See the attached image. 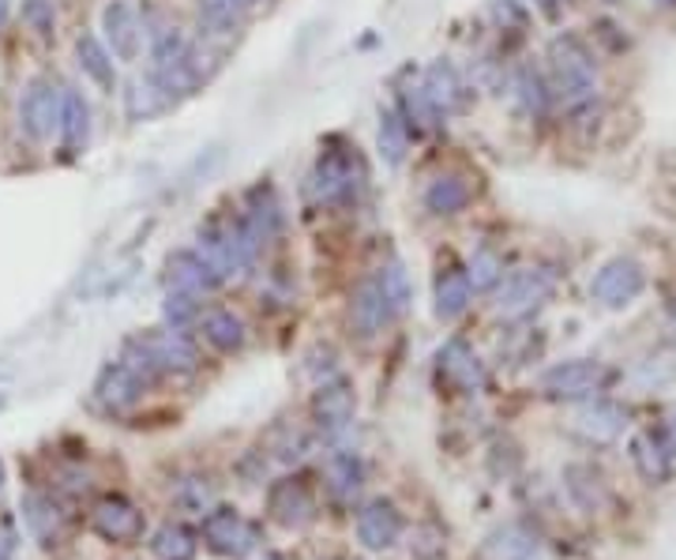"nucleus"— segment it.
<instances>
[{
    "instance_id": "nucleus-1",
    "label": "nucleus",
    "mask_w": 676,
    "mask_h": 560,
    "mask_svg": "<svg viewBox=\"0 0 676 560\" xmlns=\"http://www.w3.org/2000/svg\"><path fill=\"white\" fill-rule=\"evenodd\" d=\"M549 68H553V91L571 113L590 110L598 98V76H594L590 53L575 42V38H556L549 49Z\"/></svg>"
},
{
    "instance_id": "nucleus-2",
    "label": "nucleus",
    "mask_w": 676,
    "mask_h": 560,
    "mask_svg": "<svg viewBox=\"0 0 676 560\" xmlns=\"http://www.w3.org/2000/svg\"><path fill=\"white\" fill-rule=\"evenodd\" d=\"M200 252L222 279H230V274H241L252 268L256 252H260V241L252 238L245 219H226V214H218V219H211L200 230Z\"/></svg>"
},
{
    "instance_id": "nucleus-3",
    "label": "nucleus",
    "mask_w": 676,
    "mask_h": 560,
    "mask_svg": "<svg viewBox=\"0 0 676 560\" xmlns=\"http://www.w3.org/2000/svg\"><path fill=\"white\" fill-rule=\"evenodd\" d=\"M556 290V274L549 268H523L496 282V312L507 320H523L541 309Z\"/></svg>"
},
{
    "instance_id": "nucleus-4",
    "label": "nucleus",
    "mask_w": 676,
    "mask_h": 560,
    "mask_svg": "<svg viewBox=\"0 0 676 560\" xmlns=\"http://www.w3.org/2000/svg\"><path fill=\"white\" fill-rule=\"evenodd\" d=\"M61 102L64 91L49 76H34L27 83L23 98H19V129L27 132V140L46 143L49 136L61 129Z\"/></svg>"
},
{
    "instance_id": "nucleus-5",
    "label": "nucleus",
    "mask_w": 676,
    "mask_h": 560,
    "mask_svg": "<svg viewBox=\"0 0 676 560\" xmlns=\"http://www.w3.org/2000/svg\"><path fill=\"white\" fill-rule=\"evenodd\" d=\"M365 184L361 159L354 151H324L312 170V192L320 203H350Z\"/></svg>"
},
{
    "instance_id": "nucleus-6",
    "label": "nucleus",
    "mask_w": 676,
    "mask_h": 560,
    "mask_svg": "<svg viewBox=\"0 0 676 560\" xmlns=\"http://www.w3.org/2000/svg\"><path fill=\"white\" fill-rule=\"evenodd\" d=\"M203 542L218 557L241 560L248 553H256V546H260V527L248 523L233 508H211L203 519Z\"/></svg>"
},
{
    "instance_id": "nucleus-7",
    "label": "nucleus",
    "mask_w": 676,
    "mask_h": 560,
    "mask_svg": "<svg viewBox=\"0 0 676 560\" xmlns=\"http://www.w3.org/2000/svg\"><path fill=\"white\" fill-rule=\"evenodd\" d=\"M646 274L643 263H635L632 257H616L590 279V298L605 304V309H624L643 293Z\"/></svg>"
},
{
    "instance_id": "nucleus-8",
    "label": "nucleus",
    "mask_w": 676,
    "mask_h": 560,
    "mask_svg": "<svg viewBox=\"0 0 676 560\" xmlns=\"http://www.w3.org/2000/svg\"><path fill=\"white\" fill-rule=\"evenodd\" d=\"M102 31H106V49L117 61L132 64L143 49V23L132 0H109L102 8Z\"/></svg>"
},
{
    "instance_id": "nucleus-9",
    "label": "nucleus",
    "mask_w": 676,
    "mask_h": 560,
    "mask_svg": "<svg viewBox=\"0 0 676 560\" xmlns=\"http://www.w3.org/2000/svg\"><path fill=\"white\" fill-rule=\"evenodd\" d=\"M609 380V369L598 366V361H560L541 377V388L556 399H586L594 391H602V384Z\"/></svg>"
},
{
    "instance_id": "nucleus-10",
    "label": "nucleus",
    "mask_w": 676,
    "mask_h": 560,
    "mask_svg": "<svg viewBox=\"0 0 676 560\" xmlns=\"http://www.w3.org/2000/svg\"><path fill=\"white\" fill-rule=\"evenodd\" d=\"M166 282H169V290H181V293H192V298H203V293L222 287V274H218L211 263L203 260L200 249H181V252H169Z\"/></svg>"
},
{
    "instance_id": "nucleus-11",
    "label": "nucleus",
    "mask_w": 676,
    "mask_h": 560,
    "mask_svg": "<svg viewBox=\"0 0 676 560\" xmlns=\"http://www.w3.org/2000/svg\"><path fill=\"white\" fill-rule=\"evenodd\" d=\"M421 83H425V94H429V102L436 106V113L440 117H455V113L470 110V87H466L459 68H455L451 61H433L429 68H425Z\"/></svg>"
},
{
    "instance_id": "nucleus-12",
    "label": "nucleus",
    "mask_w": 676,
    "mask_h": 560,
    "mask_svg": "<svg viewBox=\"0 0 676 560\" xmlns=\"http://www.w3.org/2000/svg\"><path fill=\"white\" fill-rule=\"evenodd\" d=\"M402 534V519L395 512L391 500H369V504L357 512V542H361L369 553H384L399 542Z\"/></svg>"
},
{
    "instance_id": "nucleus-13",
    "label": "nucleus",
    "mask_w": 676,
    "mask_h": 560,
    "mask_svg": "<svg viewBox=\"0 0 676 560\" xmlns=\"http://www.w3.org/2000/svg\"><path fill=\"white\" fill-rule=\"evenodd\" d=\"M143 388L147 380L139 377L125 366V361H113V366L102 369V377H98L95 384V399L102 402V410L109 414H125V410H132L139 399H143Z\"/></svg>"
},
{
    "instance_id": "nucleus-14",
    "label": "nucleus",
    "mask_w": 676,
    "mask_h": 560,
    "mask_svg": "<svg viewBox=\"0 0 676 560\" xmlns=\"http://www.w3.org/2000/svg\"><path fill=\"white\" fill-rule=\"evenodd\" d=\"M91 527L106 542H136V538L143 534V512L125 497H106L95 504Z\"/></svg>"
},
{
    "instance_id": "nucleus-15",
    "label": "nucleus",
    "mask_w": 676,
    "mask_h": 560,
    "mask_svg": "<svg viewBox=\"0 0 676 560\" xmlns=\"http://www.w3.org/2000/svg\"><path fill=\"white\" fill-rule=\"evenodd\" d=\"M267 508H271V516L278 519L282 527L290 530H301L316 519V500L308 493V486L301 478H282L271 486V493H267Z\"/></svg>"
},
{
    "instance_id": "nucleus-16",
    "label": "nucleus",
    "mask_w": 676,
    "mask_h": 560,
    "mask_svg": "<svg viewBox=\"0 0 676 560\" xmlns=\"http://www.w3.org/2000/svg\"><path fill=\"white\" fill-rule=\"evenodd\" d=\"M143 342L147 358H151L155 372L162 377V372H192L196 369V347L188 342L185 331H151V336H139Z\"/></svg>"
},
{
    "instance_id": "nucleus-17",
    "label": "nucleus",
    "mask_w": 676,
    "mask_h": 560,
    "mask_svg": "<svg viewBox=\"0 0 676 560\" xmlns=\"http://www.w3.org/2000/svg\"><path fill=\"white\" fill-rule=\"evenodd\" d=\"M312 410H316V421H320V429L327 432V437H338L342 429H350L357 399H354V391L346 380H331V384H324L320 391H316Z\"/></svg>"
},
{
    "instance_id": "nucleus-18",
    "label": "nucleus",
    "mask_w": 676,
    "mask_h": 560,
    "mask_svg": "<svg viewBox=\"0 0 676 560\" xmlns=\"http://www.w3.org/2000/svg\"><path fill=\"white\" fill-rule=\"evenodd\" d=\"M440 377L451 388H459V391H477V388L485 384L481 361H477V353L466 347V342H459V339H451L440 350Z\"/></svg>"
},
{
    "instance_id": "nucleus-19",
    "label": "nucleus",
    "mask_w": 676,
    "mask_h": 560,
    "mask_svg": "<svg viewBox=\"0 0 676 560\" xmlns=\"http://www.w3.org/2000/svg\"><path fill=\"white\" fill-rule=\"evenodd\" d=\"M61 140H64V151L68 154H79L87 151L91 143V106L87 98L76 91V87H64V102H61Z\"/></svg>"
},
{
    "instance_id": "nucleus-20",
    "label": "nucleus",
    "mask_w": 676,
    "mask_h": 560,
    "mask_svg": "<svg viewBox=\"0 0 676 560\" xmlns=\"http://www.w3.org/2000/svg\"><path fill=\"white\" fill-rule=\"evenodd\" d=\"M538 557V534L523 523H504L485 538V560H534Z\"/></svg>"
},
{
    "instance_id": "nucleus-21",
    "label": "nucleus",
    "mask_w": 676,
    "mask_h": 560,
    "mask_svg": "<svg viewBox=\"0 0 676 560\" xmlns=\"http://www.w3.org/2000/svg\"><path fill=\"white\" fill-rule=\"evenodd\" d=\"M350 323L357 336H376V331H384V323H391V312H387L384 304V293L376 287V279L361 282V287L354 290V301H350Z\"/></svg>"
},
{
    "instance_id": "nucleus-22",
    "label": "nucleus",
    "mask_w": 676,
    "mask_h": 560,
    "mask_svg": "<svg viewBox=\"0 0 676 560\" xmlns=\"http://www.w3.org/2000/svg\"><path fill=\"white\" fill-rule=\"evenodd\" d=\"M624 426H628V414L616 402H594V407L579 410V418H575L579 437L594 440V444H609V440L620 437Z\"/></svg>"
},
{
    "instance_id": "nucleus-23",
    "label": "nucleus",
    "mask_w": 676,
    "mask_h": 560,
    "mask_svg": "<svg viewBox=\"0 0 676 560\" xmlns=\"http://www.w3.org/2000/svg\"><path fill=\"white\" fill-rule=\"evenodd\" d=\"M23 523L38 546H53L57 534H61V512H57V504L46 493L23 497Z\"/></svg>"
},
{
    "instance_id": "nucleus-24",
    "label": "nucleus",
    "mask_w": 676,
    "mask_h": 560,
    "mask_svg": "<svg viewBox=\"0 0 676 560\" xmlns=\"http://www.w3.org/2000/svg\"><path fill=\"white\" fill-rule=\"evenodd\" d=\"M76 57H79V68H83V76L91 83H98L102 91H113L117 87V68H113V53L98 42V38L83 34L76 42Z\"/></svg>"
},
{
    "instance_id": "nucleus-25",
    "label": "nucleus",
    "mask_w": 676,
    "mask_h": 560,
    "mask_svg": "<svg viewBox=\"0 0 676 560\" xmlns=\"http://www.w3.org/2000/svg\"><path fill=\"white\" fill-rule=\"evenodd\" d=\"M361 481H365V470H361V459L354 451H338V456L327 459V489H331L335 500H354L361 493Z\"/></svg>"
},
{
    "instance_id": "nucleus-26",
    "label": "nucleus",
    "mask_w": 676,
    "mask_h": 560,
    "mask_svg": "<svg viewBox=\"0 0 676 560\" xmlns=\"http://www.w3.org/2000/svg\"><path fill=\"white\" fill-rule=\"evenodd\" d=\"M470 279H466V271H444L440 279H436V317L440 320H455V317H463L466 312V304H470Z\"/></svg>"
},
{
    "instance_id": "nucleus-27",
    "label": "nucleus",
    "mask_w": 676,
    "mask_h": 560,
    "mask_svg": "<svg viewBox=\"0 0 676 560\" xmlns=\"http://www.w3.org/2000/svg\"><path fill=\"white\" fill-rule=\"evenodd\" d=\"M470 184L455 173H444L425 189V208L436 211V214H459L466 203H470Z\"/></svg>"
},
{
    "instance_id": "nucleus-28",
    "label": "nucleus",
    "mask_w": 676,
    "mask_h": 560,
    "mask_svg": "<svg viewBox=\"0 0 676 560\" xmlns=\"http://www.w3.org/2000/svg\"><path fill=\"white\" fill-rule=\"evenodd\" d=\"M399 102H402V121L410 124L414 132L436 129L440 113H436V106L429 102V94H425V83L421 80H406L399 87Z\"/></svg>"
},
{
    "instance_id": "nucleus-29",
    "label": "nucleus",
    "mask_w": 676,
    "mask_h": 560,
    "mask_svg": "<svg viewBox=\"0 0 676 560\" xmlns=\"http://www.w3.org/2000/svg\"><path fill=\"white\" fill-rule=\"evenodd\" d=\"M203 339L211 342L215 350H237L245 342V320L230 309H211L200 320Z\"/></svg>"
},
{
    "instance_id": "nucleus-30",
    "label": "nucleus",
    "mask_w": 676,
    "mask_h": 560,
    "mask_svg": "<svg viewBox=\"0 0 676 560\" xmlns=\"http://www.w3.org/2000/svg\"><path fill=\"white\" fill-rule=\"evenodd\" d=\"M245 226L252 230V238L267 244L278 233V226H282V211H278V200L271 189H256L252 192V208L245 214Z\"/></svg>"
},
{
    "instance_id": "nucleus-31",
    "label": "nucleus",
    "mask_w": 676,
    "mask_h": 560,
    "mask_svg": "<svg viewBox=\"0 0 676 560\" xmlns=\"http://www.w3.org/2000/svg\"><path fill=\"white\" fill-rule=\"evenodd\" d=\"M248 8L241 0H200V23L211 38H230Z\"/></svg>"
},
{
    "instance_id": "nucleus-32",
    "label": "nucleus",
    "mask_w": 676,
    "mask_h": 560,
    "mask_svg": "<svg viewBox=\"0 0 676 560\" xmlns=\"http://www.w3.org/2000/svg\"><path fill=\"white\" fill-rule=\"evenodd\" d=\"M632 463L646 481H665L669 478V451L662 440H654L650 432H639L632 440Z\"/></svg>"
},
{
    "instance_id": "nucleus-33",
    "label": "nucleus",
    "mask_w": 676,
    "mask_h": 560,
    "mask_svg": "<svg viewBox=\"0 0 676 560\" xmlns=\"http://www.w3.org/2000/svg\"><path fill=\"white\" fill-rule=\"evenodd\" d=\"M169 106V98L158 91V83L147 76V80H132L125 91V113L132 117V121H151Z\"/></svg>"
},
{
    "instance_id": "nucleus-34",
    "label": "nucleus",
    "mask_w": 676,
    "mask_h": 560,
    "mask_svg": "<svg viewBox=\"0 0 676 560\" xmlns=\"http://www.w3.org/2000/svg\"><path fill=\"white\" fill-rule=\"evenodd\" d=\"M376 287L384 293V304L391 312V320H399L406 309H410V279H406L399 260H387L380 274H376Z\"/></svg>"
},
{
    "instance_id": "nucleus-35",
    "label": "nucleus",
    "mask_w": 676,
    "mask_h": 560,
    "mask_svg": "<svg viewBox=\"0 0 676 560\" xmlns=\"http://www.w3.org/2000/svg\"><path fill=\"white\" fill-rule=\"evenodd\" d=\"M406 151H410V124L402 121V113L380 110V154L387 166H402Z\"/></svg>"
},
{
    "instance_id": "nucleus-36",
    "label": "nucleus",
    "mask_w": 676,
    "mask_h": 560,
    "mask_svg": "<svg viewBox=\"0 0 676 560\" xmlns=\"http://www.w3.org/2000/svg\"><path fill=\"white\" fill-rule=\"evenodd\" d=\"M151 549L158 560H196V538L192 530L181 523H166L155 530Z\"/></svg>"
},
{
    "instance_id": "nucleus-37",
    "label": "nucleus",
    "mask_w": 676,
    "mask_h": 560,
    "mask_svg": "<svg viewBox=\"0 0 676 560\" xmlns=\"http://www.w3.org/2000/svg\"><path fill=\"white\" fill-rule=\"evenodd\" d=\"M200 298H192V293H181V290H169L166 301H162V317H166V328L173 331H188L196 320H200Z\"/></svg>"
},
{
    "instance_id": "nucleus-38",
    "label": "nucleus",
    "mask_w": 676,
    "mask_h": 560,
    "mask_svg": "<svg viewBox=\"0 0 676 560\" xmlns=\"http://www.w3.org/2000/svg\"><path fill=\"white\" fill-rule=\"evenodd\" d=\"M474 290H496V282L504 279V263L496 260V252L489 249H477L470 257V271H466Z\"/></svg>"
},
{
    "instance_id": "nucleus-39",
    "label": "nucleus",
    "mask_w": 676,
    "mask_h": 560,
    "mask_svg": "<svg viewBox=\"0 0 676 560\" xmlns=\"http://www.w3.org/2000/svg\"><path fill=\"white\" fill-rule=\"evenodd\" d=\"M568 489H571V497L579 500V508H586V512H594V508L602 504V481H598V474H590V470L571 467L568 470Z\"/></svg>"
},
{
    "instance_id": "nucleus-40",
    "label": "nucleus",
    "mask_w": 676,
    "mask_h": 560,
    "mask_svg": "<svg viewBox=\"0 0 676 560\" xmlns=\"http://www.w3.org/2000/svg\"><path fill=\"white\" fill-rule=\"evenodd\" d=\"M267 448H271V456L275 459H282V463H294V459H301L305 456V437L297 429L290 426H275L271 429V437H267Z\"/></svg>"
},
{
    "instance_id": "nucleus-41",
    "label": "nucleus",
    "mask_w": 676,
    "mask_h": 560,
    "mask_svg": "<svg viewBox=\"0 0 676 560\" xmlns=\"http://www.w3.org/2000/svg\"><path fill=\"white\" fill-rule=\"evenodd\" d=\"M515 94H519V102L526 106V113H541L545 102H549V94H545V83L534 72H523L519 80H515Z\"/></svg>"
},
{
    "instance_id": "nucleus-42",
    "label": "nucleus",
    "mask_w": 676,
    "mask_h": 560,
    "mask_svg": "<svg viewBox=\"0 0 676 560\" xmlns=\"http://www.w3.org/2000/svg\"><path fill=\"white\" fill-rule=\"evenodd\" d=\"M23 19L34 27L38 34H53V27H57V12H53V4H49V0H27Z\"/></svg>"
},
{
    "instance_id": "nucleus-43",
    "label": "nucleus",
    "mask_w": 676,
    "mask_h": 560,
    "mask_svg": "<svg viewBox=\"0 0 676 560\" xmlns=\"http://www.w3.org/2000/svg\"><path fill=\"white\" fill-rule=\"evenodd\" d=\"M417 538H421V542H414V553L421 557V560H436V557L444 553V542H440V534H436V530L425 527Z\"/></svg>"
},
{
    "instance_id": "nucleus-44",
    "label": "nucleus",
    "mask_w": 676,
    "mask_h": 560,
    "mask_svg": "<svg viewBox=\"0 0 676 560\" xmlns=\"http://www.w3.org/2000/svg\"><path fill=\"white\" fill-rule=\"evenodd\" d=\"M16 546H19V534L12 523H0V560H16Z\"/></svg>"
},
{
    "instance_id": "nucleus-45",
    "label": "nucleus",
    "mask_w": 676,
    "mask_h": 560,
    "mask_svg": "<svg viewBox=\"0 0 676 560\" xmlns=\"http://www.w3.org/2000/svg\"><path fill=\"white\" fill-rule=\"evenodd\" d=\"M8 16H12V0H0V31L8 27Z\"/></svg>"
},
{
    "instance_id": "nucleus-46",
    "label": "nucleus",
    "mask_w": 676,
    "mask_h": 560,
    "mask_svg": "<svg viewBox=\"0 0 676 560\" xmlns=\"http://www.w3.org/2000/svg\"><path fill=\"white\" fill-rule=\"evenodd\" d=\"M669 440H673V448H676V414H673V421H669Z\"/></svg>"
},
{
    "instance_id": "nucleus-47",
    "label": "nucleus",
    "mask_w": 676,
    "mask_h": 560,
    "mask_svg": "<svg viewBox=\"0 0 676 560\" xmlns=\"http://www.w3.org/2000/svg\"><path fill=\"white\" fill-rule=\"evenodd\" d=\"M0 489H4V463H0Z\"/></svg>"
},
{
    "instance_id": "nucleus-48",
    "label": "nucleus",
    "mask_w": 676,
    "mask_h": 560,
    "mask_svg": "<svg viewBox=\"0 0 676 560\" xmlns=\"http://www.w3.org/2000/svg\"><path fill=\"white\" fill-rule=\"evenodd\" d=\"M241 4H245V8H252V4H260V0H241Z\"/></svg>"
},
{
    "instance_id": "nucleus-49",
    "label": "nucleus",
    "mask_w": 676,
    "mask_h": 560,
    "mask_svg": "<svg viewBox=\"0 0 676 560\" xmlns=\"http://www.w3.org/2000/svg\"><path fill=\"white\" fill-rule=\"evenodd\" d=\"M264 560H282V557H275V553H267V557H264Z\"/></svg>"
},
{
    "instance_id": "nucleus-50",
    "label": "nucleus",
    "mask_w": 676,
    "mask_h": 560,
    "mask_svg": "<svg viewBox=\"0 0 676 560\" xmlns=\"http://www.w3.org/2000/svg\"><path fill=\"white\" fill-rule=\"evenodd\" d=\"M658 4H676V0H658Z\"/></svg>"
}]
</instances>
